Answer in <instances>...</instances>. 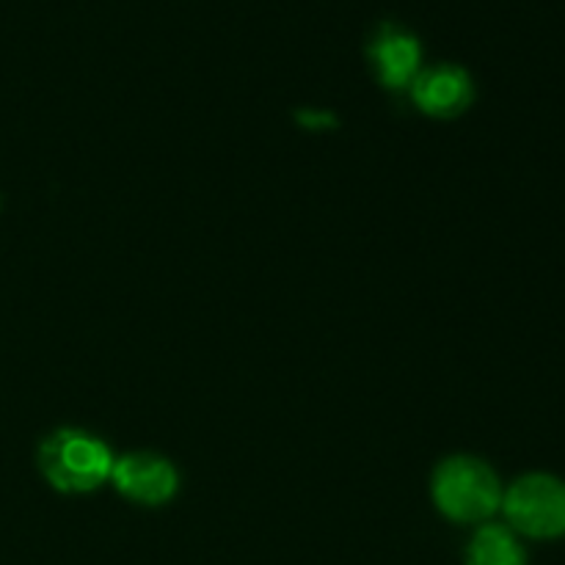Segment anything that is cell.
<instances>
[{
    "label": "cell",
    "mask_w": 565,
    "mask_h": 565,
    "mask_svg": "<svg viewBox=\"0 0 565 565\" xmlns=\"http://www.w3.org/2000/svg\"><path fill=\"white\" fill-rule=\"evenodd\" d=\"M434 500L452 522H483L502 508L497 475L478 458H450L434 480Z\"/></svg>",
    "instance_id": "1"
},
{
    "label": "cell",
    "mask_w": 565,
    "mask_h": 565,
    "mask_svg": "<svg viewBox=\"0 0 565 565\" xmlns=\"http://www.w3.org/2000/svg\"><path fill=\"white\" fill-rule=\"evenodd\" d=\"M44 478L61 491H92L114 469L108 447L81 430H58L39 450Z\"/></svg>",
    "instance_id": "2"
},
{
    "label": "cell",
    "mask_w": 565,
    "mask_h": 565,
    "mask_svg": "<svg viewBox=\"0 0 565 565\" xmlns=\"http://www.w3.org/2000/svg\"><path fill=\"white\" fill-rule=\"evenodd\" d=\"M502 511L516 533L535 541L565 535V483L555 475H527L502 494Z\"/></svg>",
    "instance_id": "3"
},
{
    "label": "cell",
    "mask_w": 565,
    "mask_h": 565,
    "mask_svg": "<svg viewBox=\"0 0 565 565\" xmlns=\"http://www.w3.org/2000/svg\"><path fill=\"white\" fill-rule=\"evenodd\" d=\"M116 489L130 500L141 502V505H160V502L171 500L177 491V472L169 461L149 452H138V456H127L114 463L110 469Z\"/></svg>",
    "instance_id": "4"
},
{
    "label": "cell",
    "mask_w": 565,
    "mask_h": 565,
    "mask_svg": "<svg viewBox=\"0 0 565 565\" xmlns=\"http://www.w3.org/2000/svg\"><path fill=\"white\" fill-rule=\"evenodd\" d=\"M414 103L430 116H456L472 103V81L461 66H436L414 77Z\"/></svg>",
    "instance_id": "5"
},
{
    "label": "cell",
    "mask_w": 565,
    "mask_h": 565,
    "mask_svg": "<svg viewBox=\"0 0 565 565\" xmlns=\"http://www.w3.org/2000/svg\"><path fill=\"white\" fill-rule=\"evenodd\" d=\"M370 58H373L379 77L384 86L403 88L414 83L419 70V42L412 33L401 31L395 25L381 28L379 36L370 44Z\"/></svg>",
    "instance_id": "6"
},
{
    "label": "cell",
    "mask_w": 565,
    "mask_h": 565,
    "mask_svg": "<svg viewBox=\"0 0 565 565\" xmlns=\"http://www.w3.org/2000/svg\"><path fill=\"white\" fill-rule=\"evenodd\" d=\"M467 565H527V552L511 527L486 524L469 541Z\"/></svg>",
    "instance_id": "7"
}]
</instances>
